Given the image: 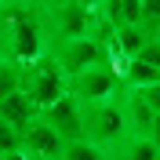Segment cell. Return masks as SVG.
<instances>
[{"label":"cell","mask_w":160,"mask_h":160,"mask_svg":"<svg viewBox=\"0 0 160 160\" xmlns=\"http://www.w3.org/2000/svg\"><path fill=\"white\" fill-rule=\"evenodd\" d=\"M18 91L29 95L40 113H48L55 102H62L69 95V77L58 69V62L51 58V55H44L33 66H22L18 69Z\"/></svg>","instance_id":"obj_1"},{"label":"cell","mask_w":160,"mask_h":160,"mask_svg":"<svg viewBox=\"0 0 160 160\" xmlns=\"http://www.w3.org/2000/svg\"><path fill=\"white\" fill-rule=\"evenodd\" d=\"M80 109H84V138L95 142L98 149L109 153L113 146H120L128 138V120H124L120 98L98 102V106H80Z\"/></svg>","instance_id":"obj_2"},{"label":"cell","mask_w":160,"mask_h":160,"mask_svg":"<svg viewBox=\"0 0 160 160\" xmlns=\"http://www.w3.org/2000/svg\"><path fill=\"white\" fill-rule=\"evenodd\" d=\"M120 91H124V80H120L109 66H95V69H88V73H80V77L69 80V95L80 106L113 102V98H120Z\"/></svg>","instance_id":"obj_3"},{"label":"cell","mask_w":160,"mask_h":160,"mask_svg":"<svg viewBox=\"0 0 160 160\" xmlns=\"http://www.w3.org/2000/svg\"><path fill=\"white\" fill-rule=\"evenodd\" d=\"M48 55L58 62V69L66 73L69 80H73V77H80V73H88V69H95V66H106V51H102V44H95L91 37L51 44Z\"/></svg>","instance_id":"obj_4"},{"label":"cell","mask_w":160,"mask_h":160,"mask_svg":"<svg viewBox=\"0 0 160 160\" xmlns=\"http://www.w3.org/2000/svg\"><path fill=\"white\" fill-rule=\"evenodd\" d=\"M44 117V124H51V128L58 131L62 142H77L84 138V109H80V102L73 98V95H66L62 102H55L48 113H40Z\"/></svg>","instance_id":"obj_5"},{"label":"cell","mask_w":160,"mask_h":160,"mask_svg":"<svg viewBox=\"0 0 160 160\" xmlns=\"http://www.w3.org/2000/svg\"><path fill=\"white\" fill-rule=\"evenodd\" d=\"M62 146L66 142L58 138V131L44 124V117L33 120L29 128L22 131V153H29V157H48V160H62Z\"/></svg>","instance_id":"obj_6"},{"label":"cell","mask_w":160,"mask_h":160,"mask_svg":"<svg viewBox=\"0 0 160 160\" xmlns=\"http://www.w3.org/2000/svg\"><path fill=\"white\" fill-rule=\"evenodd\" d=\"M120 106H124V120H128V135L131 138H149L153 124H157V113L142 102V95L138 91H124Z\"/></svg>","instance_id":"obj_7"},{"label":"cell","mask_w":160,"mask_h":160,"mask_svg":"<svg viewBox=\"0 0 160 160\" xmlns=\"http://www.w3.org/2000/svg\"><path fill=\"white\" fill-rule=\"evenodd\" d=\"M0 120H4V124H11V128L22 135L33 120H40V109L33 106V98L26 95V91H11L8 98L0 102Z\"/></svg>","instance_id":"obj_8"},{"label":"cell","mask_w":160,"mask_h":160,"mask_svg":"<svg viewBox=\"0 0 160 160\" xmlns=\"http://www.w3.org/2000/svg\"><path fill=\"white\" fill-rule=\"evenodd\" d=\"M62 160H109V153L98 149L88 138H77V142H66L62 146Z\"/></svg>","instance_id":"obj_9"},{"label":"cell","mask_w":160,"mask_h":160,"mask_svg":"<svg viewBox=\"0 0 160 160\" xmlns=\"http://www.w3.org/2000/svg\"><path fill=\"white\" fill-rule=\"evenodd\" d=\"M22 149V135L11 124H4L0 120V157H8V153H18Z\"/></svg>","instance_id":"obj_10"},{"label":"cell","mask_w":160,"mask_h":160,"mask_svg":"<svg viewBox=\"0 0 160 160\" xmlns=\"http://www.w3.org/2000/svg\"><path fill=\"white\" fill-rule=\"evenodd\" d=\"M11 91H18V66L4 62V66H0V102L8 98Z\"/></svg>","instance_id":"obj_11"},{"label":"cell","mask_w":160,"mask_h":160,"mask_svg":"<svg viewBox=\"0 0 160 160\" xmlns=\"http://www.w3.org/2000/svg\"><path fill=\"white\" fill-rule=\"evenodd\" d=\"M138 95H142V102H146V106H149V109L160 117V84H153V88H142Z\"/></svg>","instance_id":"obj_12"},{"label":"cell","mask_w":160,"mask_h":160,"mask_svg":"<svg viewBox=\"0 0 160 160\" xmlns=\"http://www.w3.org/2000/svg\"><path fill=\"white\" fill-rule=\"evenodd\" d=\"M149 142L160 149V117H157V124H153V131H149Z\"/></svg>","instance_id":"obj_13"},{"label":"cell","mask_w":160,"mask_h":160,"mask_svg":"<svg viewBox=\"0 0 160 160\" xmlns=\"http://www.w3.org/2000/svg\"><path fill=\"white\" fill-rule=\"evenodd\" d=\"M0 160H26V153L18 149V153H8V157H0Z\"/></svg>","instance_id":"obj_14"},{"label":"cell","mask_w":160,"mask_h":160,"mask_svg":"<svg viewBox=\"0 0 160 160\" xmlns=\"http://www.w3.org/2000/svg\"><path fill=\"white\" fill-rule=\"evenodd\" d=\"M26 160H48V157H29V153H26Z\"/></svg>","instance_id":"obj_15"},{"label":"cell","mask_w":160,"mask_h":160,"mask_svg":"<svg viewBox=\"0 0 160 160\" xmlns=\"http://www.w3.org/2000/svg\"><path fill=\"white\" fill-rule=\"evenodd\" d=\"M157 160H160V157H157Z\"/></svg>","instance_id":"obj_16"}]
</instances>
